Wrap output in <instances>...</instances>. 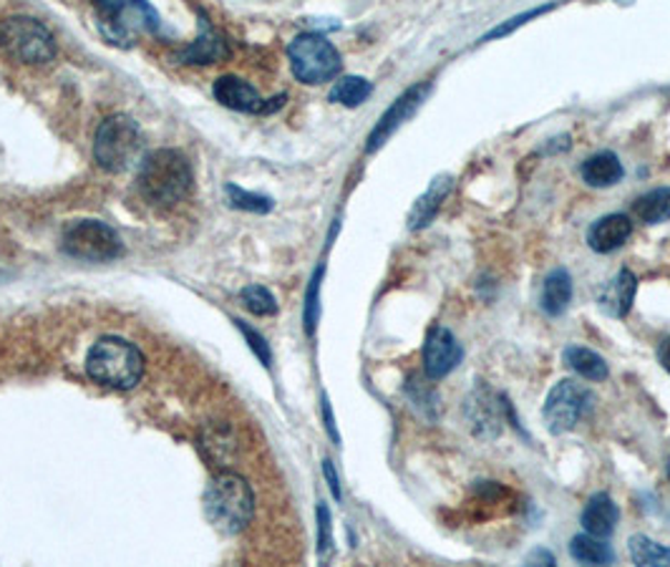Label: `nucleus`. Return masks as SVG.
<instances>
[{"instance_id": "nucleus-18", "label": "nucleus", "mask_w": 670, "mask_h": 567, "mask_svg": "<svg viewBox=\"0 0 670 567\" xmlns=\"http://www.w3.org/2000/svg\"><path fill=\"white\" fill-rule=\"evenodd\" d=\"M467 417L477 429V434L494 439L500 434V413H496V403L489 399L484 389H477L467 399Z\"/></svg>"}, {"instance_id": "nucleus-19", "label": "nucleus", "mask_w": 670, "mask_h": 567, "mask_svg": "<svg viewBox=\"0 0 670 567\" xmlns=\"http://www.w3.org/2000/svg\"><path fill=\"white\" fill-rule=\"evenodd\" d=\"M542 311L547 315H563L567 311L569 301H573V277L567 270L557 267L555 273L547 275L545 285H542Z\"/></svg>"}, {"instance_id": "nucleus-17", "label": "nucleus", "mask_w": 670, "mask_h": 567, "mask_svg": "<svg viewBox=\"0 0 670 567\" xmlns=\"http://www.w3.org/2000/svg\"><path fill=\"white\" fill-rule=\"evenodd\" d=\"M228 56H230L228 41H224L220 33H214L207 23L205 31L199 33V39L195 43H189L185 51L177 53V59L185 63H214Z\"/></svg>"}, {"instance_id": "nucleus-25", "label": "nucleus", "mask_w": 670, "mask_h": 567, "mask_svg": "<svg viewBox=\"0 0 670 567\" xmlns=\"http://www.w3.org/2000/svg\"><path fill=\"white\" fill-rule=\"evenodd\" d=\"M374 92V86H370V81L360 78V76H343L338 84L333 86L331 92V102L348 106V109H356L366 102V98Z\"/></svg>"}, {"instance_id": "nucleus-24", "label": "nucleus", "mask_w": 670, "mask_h": 567, "mask_svg": "<svg viewBox=\"0 0 670 567\" xmlns=\"http://www.w3.org/2000/svg\"><path fill=\"white\" fill-rule=\"evenodd\" d=\"M630 560L640 567H670V547L656 543L646 535L630 537Z\"/></svg>"}, {"instance_id": "nucleus-7", "label": "nucleus", "mask_w": 670, "mask_h": 567, "mask_svg": "<svg viewBox=\"0 0 670 567\" xmlns=\"http://www.w3.org/2000/svg\"><path fill=\"white\" fill-rule=\"evenodd\" d=\"M61 248L66 255L88 263H108L124 252L122 238L114 228L98 220H76L63 230Z\"/></svg>"}, {"instance_id": "nucleus-15", "label": "nucleus", "mask_w": 670, "mask_h": 567, "mask_svg": "<svg viewBox=\"0 0 670 567\" xmlns=\"http://www.w3.org/2000/svg\"><path fill=\"white\" fill-rule=\"evenodd\" d=\"M630 235L632 222L628 214H608V218H600L593 224L587 232V242L595 252H613L622 248Z\"/></svg>"}, {"instance_id": "nucleus-31", "label": "nucleus", "mask_w": 670, "mask_h": 567, "mask_svg": "<svg viewBox=\"0 0 670 567\" xmlns=\"http://www.w3.org/2000/svg\"><path fill=\"white\" fill-rule=\"evenodd\" d=\"M545 11H549V6H542V8H534V11H530V13H522V15H517V18H512V21H506V23H502L500 29H494L492 33L486 35L484 41H489V39H500V35H506V33H512L514 29H520V25H524L527 21H532L534 15H540V13H545Z\"/></svg>"}, {"instance_id": "nucleus-10", "label": "nucleus", "mask_w": 670, "mask_h": 567, "mask_svg": "<svg viewBox=\"0 0 670 567\" xmlns=\"http://www.w3.org/2000/svg\"><path fill=\"white\" fill-rule=\"evenodd\" d=\"M464 358V348H461L454 333L443 326H433L423 344V371L431 381L449 376Z\"/></svg>"}, {"instance_id": "nucleus-4", "label": "nucleus", "mask_w": 670, "mask_h": 567, "mask_svg": "<svg viewBox=\"0 0 670 567\" xmlns=\"http://www.w3.org/2000/svg\"><path fill=\"white\" fill-rule=\"evenodd\" d=\"M139 124L126 114H114L102 122L94 137V159L106 172H124L137 161L142 151Z\"/></svg>"}, {"instance_id": "nucleus-16", "label": "nucleus", "mask_w": 670, "mask_h": 567, "mask_svg": "<svg viewBox=\"0 0 670 567\" xmlns=\"http://www.w3.org/2000/svg\"><path fill=\"white\" fill-rule=\"evenodd\" d=\"M451 189H454V177L439 175L437 179H433L427 192H423L419 200H416L413 210L409 214V228L411 230H423L427 224H431V220L437 218V212L441 210V204L449 197Z\"/></svg>"}, {"instance_id": "nucleus-14", "label": "nucleus", "mask_w": 670, "mask_h": 567, "mask_svg": "<svg viewBox=\"0 0 670 567\" xmlns=\"http://www.w3.org/2000/svg\"><path fill=\"white\" fill-rule=\"evenodd\" d=\"M579 522H583L585 533L605 539V537H610L615 533V527H618L620 510H618V504L613 502L610 494L597 492V494H593L590 500H587Z\"/></svg>"}, {"instance_id": "nucleus-26", "label": "nucleus", "mask_w": 670, "mask_h": 567, "mask_svg": "<svg viewBox=\"0 0 670 567\" xmlns=\"http://www.w3.org/2000/svg\"><path fill=\"white\" fill-rule=\"evenodd\" d=\"M228 202L232 207H238V210H244V212H270L273 210V200L265 195H258V192H248V189H242L238 185H228Z\"/></svg>"}, {"instance_id": "nucleus-22", "label": "nucleus", "mask_w": 670, "mask_h": 567, "mask_svg": "<svg viewBox=\"0 0 670 567\" xmlns=\"http://www.w3.org/2000/svg\"><path fill=\"white\" fill-rule=\"evenodd\" d=\"M632 214L646 224H660L670 220V187H658L640 195L632 202Z\"/></svg>"}, {"instance_id": "nucleus-3", "label": "nucleus", "mask_w": 670, "mask_h": 567, "mask_svg": "<svg viewBox=\"0 0 670 567\" xmlns=\"http://www.w3.org/2000/svg\"><path fill=\"white\" fill-rule=\"evenodd\" d=\"M205 512L220 533L240 535L255 517V494L244 476L220 472L205 492Z\"/></svg>"}, {"instance_id": "nucleus-33", "label": "nucleus", "mask_w": 670, "mask_h": 567, "mask_svg": "<svg viewBox=\"0 0 670 567\" xmlns=\"http://www.w3.org/2000/svg\"><path fill=\"white\" fill-rule=\"evenodd\" d=\"M323 413H325V429H328V434L333 437L335 444H338L341 437H338V431H335V424H333V413H331V407H328V399L323 401Z\"/></svg>"}, {"instance_id": "nucleus-23", "label": "nucleus", "mask_w": 670, "mask_h": 567, "mask_svg": "<svg viewBox=\"0 0 670 567\" xmlns=\"http://www.w3.org/2000/svg\"><path fill=\"white\" fill-rule=\"evenodd\" d=\"M569 555L575 557L577 563L585 565H610L615 563V553L608 543H603V537H595L590 533L575 535L573 543H569Z\"/></svg>"}, {"instance_id": "nucleus-1", "label": "nucleus", "mask_w": 670, "mask_h": 567, "mask_svg": "<svg viewBox=\"0 0 670 567\" xmlns=\"http://www.w3.org/2000/svg\"><path fill=\"white\" fill-rule=\"evenodd\" d=\"M192 189V167L177 149H157L142 159L139 192L159 210H171L187 200Z\"/></svg>"}, {"instance_id": "nucleus-28", "label": "nucleus", "mask_w": 670, "mask_h": 567, "mask_svg": "<svg viewBox=\"0 0 670 567\" xmlns=\"http://www.w3.org/2000/svg\"><path fill=\"white\" fill-rule=\"evenodd\" d=\"M321 277H323V267L315 270L311 287H307V295H305V330L307 333H315V326H318V318H321V298H318Z\"/></svg>"}, {"instance_id": "nucleus-2", "label": "nucleus", "mask_w": 670, "mask_h": 567, "mask_svg": "<svg viewBox=\"0 0 670 567\" xmlns=\"http://www.w3.org/2000/svg\"><path fill=\"white\" fill-rule=\"evenodd\" d=\"M86 374L94 384L106 389L129 391L142 381L144 356L142 350L119 336H104L88 348Z\"/></svg>"}, {"instance_id": "nucleus-13", "label": "nucleus", "mask_w": 670, "mask_h": 567, "mask_svg": "<svg viewBox=\"0 0 670 567\" xmlns=\"http://www.w3.org/2000/svg\"><path fill=\"white\" fill-rule=\"evenodd\" d=\"M638 293V281L630 270H620L613 281L605 283L600 291H597V305L605 315L610 318H625L630 313L632 301H636Z\"/></svg>"}, {"instance_id": "nucleus-6", "label": "nucleus", "mask_w": 670, "mask_h": 567, "mask_svg": "<svg viewBox=\"0 0 670 567\" xmlns=\"http://www.w3.org/2000/svg\"><path fill=\"white\" fill-rule=\"evenodd\" d=\"M290 69L297 81L318 86L341 74V53L318 33H303L287 46Z\"/></svg>"}, {"instance_id": "nucleus-20", "label": "nucleus", "mask_w": 670, "mask_h": 567, "mask_svg": "<svg viewBox=\"0 0 670 567\" xmlns=\"http://www.w3.org/2000/svg\"><path fill=\"white\" fill-rule=\"evenodd\" d=\"M622 165H620V159L613 155V151H600V155H595V157H590L583 165V179L590 187H597V189H603V187H613V185H618L620 179H622Z\"/></svg>"}, {"instance_id": "nucleus-32", "label": "nucleus", "mask_w": 670, "mask_h": 567, "mask_svg": "<svg viewBox=\"0 0 670 567\" xmlns=\"http://www.w3.org/2000/svg\"><path fill=\"white\" fill-rule=\"evenodd\" d=\"M323 472H325V480H328V484H331L333 497L341 500L343 497V494H341V482H338V474H335V466H333L331 459H325V462H323Z\"/></svg>"}, {"instance_id": "nucleus-29", "label": "nucleus", "mask_w": 670, "mask_h": 567, "mask_svg": "<svg viewBox=\"0 0 670 567\" xmlns=\"http://www.w3.org/2000/svg\"><path fill=\"white\" fill-rule=\"evenodd\" d=\"M238 328H240V333L244 336V340H248V346L252 348V354H255L260 361H262V366H270L273 364V354H270V346H268V340L260 336L258 330H252L248 323H242V321H238Z\"/></svg>"}, {"instance_id": "nucleus-12", "label": "nucleus", "mask_w": 670, "mask_h": 567, "mask_svg": "<svg viewBox=\"0 0 670 567\" xmlns=\"http://www.w3.org/2000/svg\"><path fill=\"white\" fill-rule=\"evenodd\" d=\"M94 3L102 8L104 21L114 25L116 35H124L126 15L139 18V23L147 25L151 33H161V18L147 0H94Z\"/></svg>"}, {"instance_id": "nucleus-11", "label": "nucleus", "mask_w": 670, "mask_h": 567, "mask_svg": "<svg viewBox=\"0 0 670 567\" xmlns=\"http://www.w3.org/2000/svg\"><path fill=\"white\" fill-rule=\"evenodd\" d=\"M429 92H431L429 84H416V86L409 88V92H404L401 96H398L396 102L391 104V109H388L381 116V119H378L376 129L370 132L366 149L368 151H376L378 147H384V144L388 141V137H391V134L398 129V126H401L404 122H409L411 116L421 109V104L427 102Z\"/></svg>"}, {"instance_id": "nucleus-35", "label": "nucleus", "mask_w": 670, "mask_h": 567, "mask_svg": "<svg viewBox=\"0 0 670 567\" xmlns=\"http://www.w3.org/2000/svg\"><path fill=\"white\" fill-rule=\"evenodd\" d=\"M668 476H670V456H668Z\"/></svg>"}, {"instance_id": "nucleus-34", "label": "nucleus", "mask_w": 670, "mask_h": 567, "mask_svg": "<svg viewBox=\"0 0 670 567\" xmlns=\"http://www.w3.org/2000/svg\"><path fill=\"white\" fill-rule=\"evenodd\" d=\"M658 364L666 368V371L670 374V338H666L663 344L658 346Z\"/></svg>"}, {"instance_id": "nucleus-27", "label": "nucleus", "mask_w": 670, "mask_h": 567, "mask_svg": "<svg viewBox=\"0 0 670 567\" xmlns=\"http://www.w3.org/2000/svg\"><path fill=\"white\" fill-rule=\"evenodd\" d=\"M242 303L244 308L255 315H275L278 313V301L275 295L262 285H250L242 291Z\"/></svg>"}, {"instance_id": "nucleus-9", "label": "nucleus", "mask_w": 670, "mask_h": 567, "mask_svg": "<svg viewBox=\"0 0 670 567\" xmlns=\"http://www.w3.org/2000/svg\"><path fill=\"white\" fill-rule=\"evenodd\" d=\"M214 98L222 106H228L232 112H244V114H273L280 106L285 104V94L275 98H262L248 81L238 76H222L214 81Z\"/></svg>"}, {"instance_id": "nucleus-30", "label": "nucleus", "mask_w": 670, "mask_h": 567, "mask_svg": "<svg viewBox=\"0 0 670 567\" xmlns=\"http://www.w3.org/2000/svg\"><path fill=\"white\" fill-rule=\"evenodd\" d=\"M333 547V519L331 510L325 507V502L318 504V555L325 557Z\"/></svg>"}, {"instance_id": "nucleus-8", "label": "nucleus", "mask_w": 670, "mask_h": 567, "mask_svg": "<svg viewBox=\"0 0 670 567\" xmlns=\"http://www.w3.org/2000/svg\"><path fill=\"white\" fill-rule=\"evenodd\" d=\"M590 401L593 396L585 386H579L577 381H559L555 389L547 393L545 401V424L552 431V434H565V431L575 429L579 424V419L590 411Z\"/></svg>"}, {"instance_id": "nucleus-21", "label": "nucleus", "mask_w": 670, "mask_h": 567, "mask_svg": "<svg viewBox=\"0 0 670 567\" xmlns=\"http://www.w3.org/2000/svg\"><path fill=\"white\" fill-rule=\"evenodd\" d=\"M565 364L573 368L575 374L587 378V381H605V378L610 376V368H608V364H605V358L600 354H595V350L583 348V346H567Z\"/></svg>"}, {"instance_id": "nucleus-5", "label": "nucleus", "mask_w": 670, "mask_h": 567, "mask_svg": "<svg viewBox=\"0 0 670 567\" xmlns=\"http://www.w3.org/2000/svg\"><path fill=\"white\" fill-rule=\"evenodd\" d=\"M0 49L8 59L25 66H41L56 59V43L51 31L31 15H13L0 25Z\"/></svg>"}]
</instances>
